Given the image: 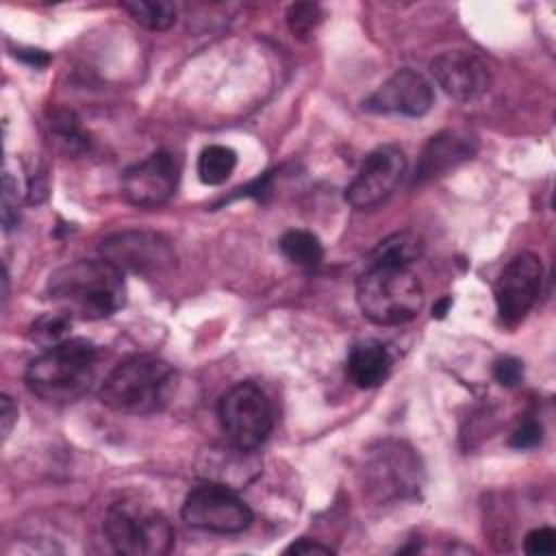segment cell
Wrapping results in <instances>:
<instances>
[{
  "label": "cell",
  "mask_w": 556,
  "mask_h": 556,
  "mask_svg": "<svg viewBox=\"0 0 556 556\" xmlns=\"http://www.w3.org/2000/svg\"><path fill=\"white\" fill-rule=\"evenodd\" d=\"M419 460L410 447L397 441H384L371 454L365 467L369 491L378 500H397L419 489Z\"/></svg>",
  "instance_id": "12"
},
{
  "label": "cell",
  "mask_w": 556,
  "mask_h": 556,
  "mask_svg": "<svg viewBox=\"0 0 556 556\" xmlns=\"http://www.w3.org/2000/svg\"><path fill=\"white\" fill-rule=\"evenodd\" d=\"M406 174V156L402 148L387 143L371 150L361 163L356 176L345 189V200L358 208L369 211L391 198Z\"/></svg>",
  "instance_id": "8"
},
{
  "label": "cell",
  "mask_w": 556,
  "mask_h": 556,
  "mask_svg": "<svg viewBox=\"0 0 556 556\" xmlns=\"http://www.w3.org/2000/svg\"><path fill=\"white\" fill-rule=\"evenodd\" d=\"M100 254L119 271L132 274H161L176 261L169 239L148 230L115 232L100 243Z\"/></svg>",
  "instance_id": "9"
},
{
  "label": "cell",
  "mask_w": 556,
  "mask_h": 556,
  "mask_svg": "<svg viewBox=\"0 0 556 556\" xmlns=\"http://www.w3.org/2000/svg\"><path fill=\"white\" fill-rule=\"evenodd\" d=\"M180 165L174 154L159 150L130 165L122 176V195L128 204L150 208L165 204L178 187Z\"/></svg>",
  "instance_id": "11"
},
{
  "label": "cell",
  "mask_w": 556,
  "mask_h": 556,
  "mask_svg": "<svg viewBox=\"0 0 556 556\" xmlns=\"http://www.w3.org/2000/svg\"><path fill=\"white\" fill-rule=\"evenodd\" d=\"M52 132L54 137L67 148V150H83L87 146V137L85 132L80 130L74 113L70 111H61V113H54L52 115Z\"/></svg>",
  "instance_id": "24"
},
{
  "label": "cell",
  "mask_w": 556,
  "mask_h": 556,
  "mask_svg": "<svg viewBox=\"0 0 556 556\" xmlns=\"http://www.w3.org/2000/svg\"><path fill=\"white\" fill-rule=\"evenodd\" d=\"M67 326H70V317L63 315V313H48V315H41L33 326H30V337L46 345V348H52L61 341L67 339Z\"/></svg>",
  "instance_id": "22"
},
{
  "label": "cell",
  "mask_w": 556,
  "mask_h": 556,
  "mask_svg": "<svg viewBox=\"0 0 556 556\" xmlns=\"http://www.w3.org/2000/svg\"><path fill=\"white\" fill-rule=\"evenodd\" d=\"M450 306H452V300L445 295V298H441V300L432 306V315H434V317H445V313H447Z\"/></svg>",
  "instance_id": "32"
},
{
  "label": "cell",
  "mask_w": 556,
  "mask_h": 556,
  "mask_svg": "<svg viewBox=\"0 0 556 556\" xmlns=\"http://www.w3.org/2000/svg\"><path fill=\"white\" fill-rule=\"evenodd\" d=\"M493 376L502 387H517L523 378V363L515 356H502L493 365Z\"/></svg>",
  "instance_id": "26"
},
{
  "label": "cell",
  "mask_w": 556,
  "mask_h": 556,
  "mask_svg": "<svg viewBox=\"0 0 556 556\" xmlns=\"http://www.w3.org/2000/svg\"><path fill=\"white\" fill-rule=\"evenodd\" d=\"M543 282V265L536 254L521 252L508 261L495 282V304L500 319L508 326L519 324L534 306Z\"/></svg>",
  "instance_id": "10"
},
{
  "label": "cell",
  "mask_w": 556,
  "mask_h": 556,
  "mask_svg": "<svg viewBox=\"0 0 556 556\" xmlns=\"http://www.w3.org/2000/svg\"><path fill=\"white\" fill-rule=\"evenodd\" d=\"M430 74L437 85L458 102L478 100L489 89V70L473 52H441L430 61Z\"/></svg>",
  "instance_id": "14"
},
{
  "label": "cell",
  "mask_w": 556,
  "mask_h": 556,
  "mask_svg": "<svg viewBox=\"0 0 556 556\" xmlns=\"http://www.w3.org/2000/svg\"><path fill=\"white\" fill-rule=\"evenodd\" d=\"M321 22V9L313 2H295L287 11V24L289 30L295 37H308Z\"/></svg>",
  "instance_id": "23"
},
{
  "label": "cell",
  "mask_w": 556,
  "mask_h": 556,
  "mask_svg": "<svg viewBox=\"0 0 556 556\" xmlns=\"http://www.w3.org/2000/svg\"><path fill=\"white\" fill-rule=\"evenodd\" d=\"M182 519L198 530L237 534L250 528L254 515L235 489L206 482L193 489L182 504Z\"/></svg>",
  "instance_id": "7"
},
{
  "label": "cell",
  "mask_w": 556,
  "mask_h": 556,
  "mask_svg": "<svg viewBox=\"0 0 556 556\" xmlns=\"http://www.w3.org/2000/svg\"><path fill=\"white\" fill-rule=\"evenodd\" d=\"M391 371V356L376 339H363L352 345L348 354V376L361 389H374L387 380Z\"/></svg>",
  "instance_id": "17"
},
{
  "label": "cell",
  "mask_w": 556,
  "mask_h": 556,
  "mask_svg": "<svg viewBox=\"0 0 556 556\" xmlns=\"http://www.w3.org/2000/svg\"><path fill=\"white\" fill-rule=\"evenodd\" d=\"M122 9L148 30H167L176 22V4L165 0H130Z\"/></svg>",
  "instance_id": "21"
},
{
  "label": "cell",
  "mask_w": 556,
  "mask_h": 556,
  "mask_svg": "<svg viewBox=\"0 0 556 556\" xmlns=\"http://www.w3.org/2000/svg\"><path fill=\"white\" fill-rule=\"evenodd\" d=\"M356 302L369 321L397 326L419 315L424 287L408 265L367 263L356 282Z\"/></svg>",
  "instance_id": "4"
},
{
  "label": "cell",
  "mask_w": 556,
  "mask_h": 556,
  "mask_svg": "<svg viewBox=\"0 0 556 556\" xmlns=\"http://www.w3.org/2000/svg\"><path fill=\"white\" fill-rule=\"evenodd\" d=\"M15 419H17V406L11 402L9 395H2L0 397V424H2V437L4 439L9 437Z\"/></svg>",
  "instance_id": "30"
},
{
  "label": "cell",
  "mask_w": 556,
  "mask_h": 556,
  "mask_svg": "<svg viewBox=\"0 0 556 556\" xmlns=\"http://www.w3.org/2000/svg\"><path fill=\"white\" fill-rule=\"evenodd\" d=\"M287 554H321V556H330L332 554V547L330 545H324V543H317V541H311V539H300L295 543H291L287 549Z\"/></svg>",
  "instance_id": "29"
},
{
  "label": "cell",
  "mask_w": 556,
  "mask_h": 556,
  "mask_svg": "<svg viewBox=\"0 0 556 556\" xmlns=\"http://www.w3.org/2000/svg\"><path fill=\"white\" fill-rule=\"evenodd\" d=\"M424 252V241L413 232H395L382 239L367 263H389V265H413Z\"/></svg>",
  "instance_id": "18"
},
{
  "label": "cell",
  "mask_w": 556,
  "mask_h": 556,
  "mask_svg": "<svg viewBox=\"0 0 556 556\" xmlns=\"http://www.w3.org/2000/svg\"><path fill=\"white\" fill-rule=\"evenodd\" d=\"M237 167V152L222 143L206 146L198 156V178L204 185H222Z\"/></svg>",
  "instance_id": "19"
},
{
  "label": "cell",
  "mask_w": 556,
  "mask_h": 556,
  "mask_svg": "<svg viewBox=\"0 0 556 556\" xmlns=\"http://www.w3.org/2000/svg\"><path fill=\"white\" fill-rule=\"evenodd\" d=\"M104 534L113 549L124 556H163L172 549L169 521L143 504H113L104 517Z\"/></svg>",
  "instance_id": "5"
},
{
  "label": "cell",
  "mask_w": 556,
  "mask_h": 556,
  "mask_svg": "<svg viewBox=\"0 0 556 556\" xmlns=\"http://www.w3.org/2000/svg\"><path fill=\"white\" fill-rule=\"evenodd\" d=\"M278 245H280V252L293 265H300V267H317L324 258V248H321L319 239L313 232L302 230V228L287 230L280 237Z\"/></svg>",
  "instance_id": "20"
},
{
  "label": "cell",
  "mask_w": 556,
  "mask_h": 556,
  "mask_svg": "<svg viewBox=\"0 0 556 556\" xmlns=\"http://www.w3.org/2000/svg\"><path fill=\"white\" fill-rule=\"evenodd\" d=\"M554 549H556V532H554V528H547V526L534 528L523 539V552L530 554V556L552 554Z\"/></svg>",
  "instance_id": "25"
},
{
  "label": "cell",
  "mask_w": 556,
  "mask_h": 556,
  "mask_svg": "<svg viewBox=\"0 0 556 556\" xmlns=\"http://www.w3.org/2000/svg\"><path fill=\"white\" fill-rule=\"evenodd\" d=\"M219 421L230 443L258 450L274 428V410L254 382H239L222 395Z\"/></svg>",
  "instance_id": "6"
},
{
  "label": "cell",
  "mask_w": 556,
  "mask_h": 556,
  "mask_svg": "<svg viewBox=\"0 0 556 556\" xmlns=\"http://www.w3.org/2000/svg\"><path fill=\"white\" fill-rule=\"evenodd\" d=\"M543 439V428L539 421L534 419H526L521 426H517V430L510 434V445L517 450H528L539 445Z\"/></svg>",
  "instance_id": "28"
},
{
  "label": "cell",
  "mask_w": 556,
  "mask_h": 556,
  "mask_svg": "<svg viewBox=\"0 0 556 556\" xmlns=\"http://www.w3.org/2000/svg\"><path fill=\"white\" fill-rule=\"evenodd\" d=\"M17 56H20V59H24V61H28V63H30V65H35V67H39V65H46V63H48V54H46V52H41V50H22Z\"/></svg>",
  "instance_id": "31"
},
{
  "label": "cell",
  "mask_w": 556,
  "mask_h": 556,
  "mask_svg": "<svg viewBox=\"0 0 556 556\" xmlns=\"http://www.w3.org/2000/svg\"><path fill=\"white\" fill-rule=\"evenodd\" d=\"M17 222V185L13 182L11 174H4L2 178V224L4 230L13 228Z\"/></svg>",
  "instance_id": "27"
},
{
  "label": "cell",
  "mask_w": 556,
  "mask_h": 556,
  "mask_svg": "<svg viewBox=\"0 0 556 556\" xmlns=\"http://www.w3.org/2000/svg\"><path fill=\"white\" fill-rule=\"evenodd\" d=\"M434 102L432 85L415 70H400L389 76L367 100L365 109L380 115L419 117L430 111Z\"/></svg>",
  "instance_id": "13"
},
{
  "label": "cell",
  "mask_w": 556,
  "mask_h": 556,
  "mask_svg": "<svg viewBox=\"0 0 556 556\" xmlns=\"http://www.w3.org/2000/svg\"><path fill=\"white\" fill-rule=\"evenodd\" d=\"M98 350L87 339H65L26 367L24 380L33 395L48 404L76 402L93 382Z\"/></svg>",
  "instance_id": "3"
},
{
  "label": "cell",
  "mask_w": 556,
  "mask_h": 556,
  "mask_svg": "<svg viewBox=\"0 0 556 556\" xmlns=\"http://www.w3.org/2000/svg\"><path fill=\"white\" fill-rule=\"evenodd\" d=\"M176 391L174 367L154 354H135L124 358L104 378L100 402L128 415H150L163 410Z\"/></svg>",
  "instance_id": "2"
},
{
  "label": "cell",
  "mask_w": 556,
  "mask_h": 556,
  "mask_svg": "<svg viewBox=\"0 0 556 556\" xmlns=\"http://www.w3.org/2000/svg\"><path fill=\"white\" fill-rule=\"evenodd\" d=\"M473 152H476L473 137L463 135L458 130H443L434 135L421 150L413 182H426L430 178H437L447 169L456 167L458 163L471 159Z\"/></svg>",
  "instance_id": "16"
},
{
  "label": "cell",
  "mask_w": 556,
  "mask_h": 556,
  "mask_svg": "<svg viewBox=\"0 0 556 556\" xmlns=\"http://www.w3.org/2000/svg\"><path fill=\"white\" fill-rule=\"evenodd\" d=\"M198 476L228 489H243L261 473V458L256 450H245L235 443L211 445L198 454Z\"/></svg>",
  "instance_id": "15"
},
{
  "label": "cell",
  "mask_w": 556,
  "mask_h": 556,
  "mask_svg": "<svg viewBox=\"0 0 556 556\" xmlns=\"http://www.w3.org/2000/svg\"><path fill=\"white\" fill-rule=\"evenodd\" d=\"M50 302L67 317L104 319L124 306V271L104 258L74 261L48 278Z\"/></svg>",
  "instance_id": "1"
}]
</instances>
